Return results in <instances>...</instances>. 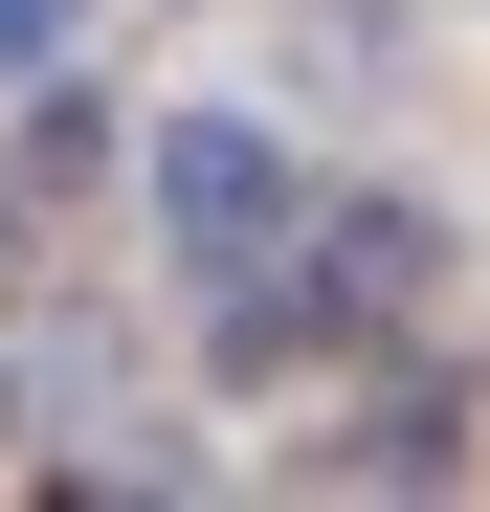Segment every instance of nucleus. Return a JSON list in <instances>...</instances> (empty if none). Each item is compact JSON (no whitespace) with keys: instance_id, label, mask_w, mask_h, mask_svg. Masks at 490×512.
Here are the masks:
<instances>
[{"instance_id":"obj_1","label":"nucleus","mask_w":490,"mask_h":512,"mask_svg":"<svg viewBox=\"0 0 490 512\" xmlns=\"http://www.w3.org/2000/svg\"><path fill=\"white\" fill-rule=\"evenodd\" d=\"M156 223H179V268H268V223H290V156L245 134V112H179V134H156Z\"/></svg>"},{"instance_id":"obj_2","label":"nucleus","mask_w":490,"mask_h":512,"mask_svg":"<svg viewBox=\"0 0 490 512\" xmlns=\"http://www.w3.org/2000/svg\"><path fill=\"white\" fill-rule=\"evenodd\" d=\"M45 45H67V0H0V90H23V67H45Z\"/></svg>"}]
</instances>
